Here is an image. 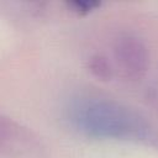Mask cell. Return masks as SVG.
<instances>
[{"label":"cell","instance_id":"cell-2","mask_svg":"<svg viewBox=\"0 0 158 158\" xmlns=\"http://www.w3.org/2000/svg\"><path fill=\"white\" fill-rule=\"evenodd\" d=\"M88 68L90 73L100 79V80H109L112 75V68L110 62L102 54H93L88 58Z\"/></svg>","mask_w":158,"mask_h":158},{"label":"cell","instance_id":"cell-1","mask_svg":"<svg viewBox=\"0 0 158 158\" xmlns=\"http://www.w3.org/2000/svg\"><path fill=\"white\" fill-rule=\"evenodd\" d=\"M114 56L122 74L130 79L141 78L148 65L146 44L135 36H122L116 40Z\"/></svg>","mask_w":158,"mask_h":158},{"label":"cell","instance_id":"cell-3","mask_svg":"<svg viewBox=\"0 0 158 158\" xmlns=\"http://www.w3.org/2000/svg\"><path fill=\"white\" fill-rule=\"evenodd\" d=\"M68 5L77 12L86 14V12L91 11L93 9L100 6V2H98V1H88V0H74V1L68 2Z\"/></svg>","mask_w":158,"mask_h":158}]
</instances>
